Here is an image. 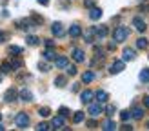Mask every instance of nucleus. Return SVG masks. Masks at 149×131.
Returning a JSON list of instances; mask_svg holds the SVG:
<instances>
[{
  "instance_id": "obj_1",
  "label": "nucleus",
  "mask_w": 149,
  "mask_h": 131,
  "mask_svg": "<svg viewBox=\"0 0 149 131\" xmlns=\"http://www.w3.org/2000/svg\"><path fill=\"white\" fill-rule=\"evenodd\" d=\"M127 36H129V29L125 27V26H116L115 27V31H113L115 42H125V40H127Z\"/></svg>"
},
{
  "instance_id": "obj_2",
  "label": "nucleus",
  "mask_w": 149,
  "mask_h": 131,
  "mask_svg": "<svg viewBox=\"0 0 149 131\" xmlns=\"http://www.w3.org/2000/svg\"><path fill=\"white\" fill-rule=\"evenodd\" d=\"M17 27H20L22 31H27V33H31V31H35V29L38 27V26H36V24H35V22H33L31 18H22V20H18V22H17Z\"/></svg>"
},
{
  "instance_id": "obj_3",
  "label": "nucleus",
  "mask_w": 149,
  "mask_h": 131,
  "mask_svg": "<svg viewBox=\"0 0 149 131\" xmlns=\"http://www.w3.org/2000/svg\"><path fill=\"white\" fill-rule=\"evenodd\" d=\"M15 124L20 128V129H24V128H27L29 126V116H27V113H24V111H20L17 116H15Z\"/></svg>"
},
{
  "instance_id": "obj_4",
  "label": "nucleus",
  "mask_w": 149,
  "mask_h": 131,
  "mask_svg": "<svg viewBox=\"0 0 149 131\" xmlns=\"http://www.w3.org/2000/svg\"><path fill=\"white\" fill-rule=\"evenodd\" d=\"M93 98H95V91H91V89H86V91L80 93V102H82V104H86V106L91 104Z\"/></svg>"
},
{
  "instance_id": "obj_5",
  "label": "nucleus",
  "mask_w": 149,
  "mask_h": 131,
  "mask_svg": "<svg viewBox=\"0 0 149 131\" xmlns=\"http://www.w3.org/2000/svg\"><path fill=\"white\" fill-rule=\"evenodd\" d=\"M18 98V91L15 89V87H9L6 93H4V102H7V104H11V102H15Z\"/></svg>"
},
{
  "instance_id": "obj_6",
  "label": "nucleus",
  "mask_w": 149,
  "mask_h": 131,
  "mask_svg": "<svg viewBox=\"0 0 149 131\" xmlns=\"http://www.w3.org/2000/svg\"><path fill=\"white\" fill-rule=\"evenodd\" d=\"M124 68H125L124 60H116V62H113L109 66V73H111V75H118V73L124 71Z\"/></svg>"
},
{
  "instance_id": "obj_7",
  "label": "nucleus",
  "mask_w": 149,
  "mask_h": 131,
  "mask_svg": "<svg viewBox=\"0 0 149 131\" xmlns=\"http://www.w3.org/2000/svg\"><path fill=\"white\" fill-rule=\"evenodd\" d=\"M89 106V109H87V113L91 115V116H100L102 113H104V109H102V106H100V102H96V104H87Z\"/></svg>"
},
{
  "instance_id": "obj_8",
  "label": "nucleus",
  "mask_w": 149,
  "mask_h": 131,
  "mask_svg": "<svg viewBox=\"0 0 149 131\" xmlns=\"http://www.w3.org/2000/svg\"><path fill=\"white\" fill-rule=\"evenodd\" d=\"M135 58H136V51L133 47H125L122 51V60L124 62H131V60H135Z\"/></svg>"
},
{
  "instance_id": "obj_9",
  "label": "nucleus",
  "mask_w": 149,
  "mask_h": 131,
  "mask_svg": "<svg viewBox=\"0 0 149 131\" xmlns=\"http://www.w3.org/2000/svg\"><path fill=\"white\" fill-rule=\"evenodd\" d=\"M84 40L87 44H93L96 40V29L95 27H89V29H86V31H84Z\"/></svg>"
},
{
  "instance_id": "obj_10",
  "label": "nucleus",
  "mask_w": 149,
  "mask_h": 131,
  "mask_svg": "<svg viewBox=\"0 0 149 131\" xmlns=\"http://www.w3.org/2000/svg\"><path fill=\"white\" fill-rule=\"evenodd\" d=\"M51 33L60 38V36H64V35H65V29H64V26L60 24V22H55V24L51 26Z\"/></svg>"
},
{
  "instance_id": "obj_11",
  "label": "nucleus",
  "mask_w": 149,
  "mask_h": 131,
  "mask_svg": "<svg viewBox=\"0 0 149 131\" xmlns=\"http://www.w3.org/2000/svg\"><path fill=\"white\" fill-rule=\"evenodd\" d=\"M133 26H135V29H136V31H140V33H144L146 29H147L146 22L140 18V17H135V18H133Z\"/></svg>"
},
{
  "instance_id": "obj_12",
  "label": "nucleus",
  "mask_w": 149,
  "mask_h": 131,
  "mask_svg": "<svg viewBox=\"0 0 149 131\" xmlns=\"http://www.w3.org/2000/svg\"><path fill=\"white\" fill-rule=\"evenodd\" d=\"M71 56H73V60H74V62H78V64L86 60V53H84L82 49H78V47H74V49H73V55H71Z\"/></svg>"
},
{
  "instance_id": "obj_13",
  "label": "nucleus",
  "mask_w": 149,
  "mask_h": 131,
  "mask_svg": "<svg viewBox=\"0 0 149 131\" xmlns=\"http://www.w3.org/2000/svg\"><path fill=\"white\" fill-rule=\"evenodd\" d=\"M144 107H138V106H135L131 109V118H135V120H142L144 118Z\"/></svg>"
},
{
  "instance_id": "obj_14",
  "label": "nucleus",
  "mask_w": 149,
  "mask_h": 131,
  "mask_svg": "<svg viewBox=\"0 0 149 131\" xmlns=\"http://www.w3.org/2000/svg\"><path fill=\"white\" fill-rule=\"evenodd\" d=\"M89 9H91V11H89V18H91V20H100L102 18V9H100V7H96V6H93V7H89Z\"/></svg>"
},
{
  "instance_id": "obj_15",
  "label": "nucleus",
  "mask_w": 149,
  "mask_h": 131,
  "mask_svg": "<svg viewBox=\"0 0 149 131\" xmlns=\"http://www.w3.org/2000/svg\"><path fill=\"white\" fill-rule=\"evenodd\" d=\"M18 98H20V100H24V102H31V100H33V93L24 87V89H20V93H18Z\"/></svg>"
},
{
  "instance_id": "obj_16",
  "label": "nucleus",
  "mask_w": 149,
  "mask_h": 131,
  "mask_svg": "<svg viewBox=\"0 0 149 131\" xmlns=\"http://www.w3.org/2000/svg\"><path fill=\"white\" fill-rule=\"evenodd\" d=\"M64 116H60V115H58V116H53V120H51V128H55V129H62L64 128Z\"/></svg>"
},
{
  "instance_id": "obj_17",
  "label": "nucleus",
  "mask_w": 149,
  "mask_h": 131,
  "mask_svg": "<svg viewBox=\"0 0 149 131\" xmlns=\"http://www.w3.org/2000/svg\"><path fill=\"white\" fill-rule=\"evenodd\" d=\"M68 64H69V58L68 56H56L55 58V66H56L58 69H64Z\"/></svg>"
},
{
  "instance_id": "obj_18",
  "label": "nucleus",
  "mask_w": 149,
  "mask_h": 131,
  "mask_svg": "<svg viewBox=\"0 0 149 131\" xmlns=\"http://www.w3.org/2000/svg\"><path fill=\"white\" fill-rule=\"evenodd\" d=\"M80 35H82V27H80L78 24L69 26V36H73V38H78Z\"/></svg>"
},
{
  "instance_id": "obj_19",
  "label": "nucleus",
  "mask_w": 149,
  "mask_h": 131,
  "mask_svg": "<svg viewBox=\"0 0 149 131\" xmlns=\"http://www.w3.org/2000/svg\"><path fill=\"white\" fill-rule=\"evenodd\" d=\"M95 29H96V40H98V38H106L107 33H109L107 26H98V27H95Z\"/></svg>"
},
{
  "instance_id": "obj_20",
  "label": "nucleus",
  "mask_w": 149,
  "mask_h": 131,
  "mask_svg": "<svg viewBox=\"0 0 149 131\" xmlns=\"http://www.w3.org/2000/svg\"><path fill=\"white\" fill-rule=\"evenodd\" d=\"M95 78H96L95 71H86L84 75H82V82H84V84H91V82H93Z\"/></svg>"
},
{
  "instance_id": "obj_21",
  "label": "nucleus",
  "mask_w": 149,
  "mask_h": 131,
  "mask_svg": "<svg viewBox=\"0 0 149 131\" xmlns=\"http://www.w3.org/2000/svg\"><path fill=\"white\" fill-rule=\"evenodd\" d=\"M102 129H104V131H115V129H116V124H115V120H113V118L109 116V118H107L106 122H104Z\"/></svg>"
},
{
  "instance_id": "obj_22",
  "label": "nucleus",
  "mask_w": 149,
  "mask_h": 131,
  "mask_svg": "<svg viewBox=\"0 0 149 131\" xmlns=\"http://www.w3.org/2000/svg\"><path fill=\"white\" fill-rule=\"evenodd\" d=\"M95 98H96V102H100V104H104V102H107V98H109V95L106 93V91H96L95 93Z\"/></svg>"
},
{
  "instance_id": "obj_23",
  "label": "nucleus",
  "mask_w": 149,
  "mask_h": 131,
  "mask_svg": "<svg viewBox=\"0 0 149 131\" xmlns=\"http://www.w3.org/2000/svg\"><path fill=\"white\" fill-rule=\"evenodd\" d=\"M147 47H149V40L146 38V36H140V38L136 40V49H142V51H144V49H147Z\"/></svg>"
},
{
  "instance_id": "obj_24",
  "label": "nucleus",
  "mask_w": 149,
  "mask_h": 131,
  "mask_svg": "<svg viewBox=\"0 0 149 131\" xmlns=\"http://www.w3.org/2000/svg\"><path fill=\"white\" fill-rule=\"evenodd\" d=\"M7 51H9V55H13V56H18V55L24 53V49H22L20 46H9V47H7Z\"/></svg>"
},
{
  "instance_id": "obj_25",
  "label": "nucleus",
  "mask_w": 149,
  "mask_h": 131,
  "mask_svg": "<svg viewBox=\"0 0 149 131\" xmlns=\"http://www.w3.org/2000/svg\"><path fill=\"white\" fill-rule=\"evenodd\" d=\"M26 42H27V46H38L40 44V38L36 35H29L27 38H26Z\"/></svg>"
},
{
  "instance_id": "obj_26",
  "label": "nucleus",
  "mask_w": 149,
  "mask_h": 131,
  "mask_svg": "<svg viewBox=\"0 0 149 131\" xmlns=\"http://www.w3.org/2000/svg\"><path fill=\"white\" fill-rule=\"evenodd\" d=\"M13 69H11V64L9 62H2L0 64V73H2V75H7V73H11Z\"/></svg>"
},
{
  "instance_id": "obj_27",
  "label": "nucleus",
  "mask_w": 149,
  "mask_h": 131,
  "mask_svg": "<svg viewBox=\"0 0 149 131\" xmlns=\"http://www.w3.org/2000/svg\"><path fill=\"white\" fill-rule=\"evenodd\" d=\"M73 122H74V124L84 122V111H74V115H73Z\"/></svg>"
},
{
  "instance_id": "obj_28",
  "label": "nucleus",
  "mask_w": 149,
  "mask_h": 131,
  "mask_svg": "<svg viewBox=\"0 0 149 131\" xmlns=\"http://www.w3.org/2000/svg\"><path fill=\"white\" fill-rule=\"evenodd\" d=\"M9 64H11V69H13V71H15V69H20L22 66H24V62H22L20 58H13Z\"/></svg>"
},
{
  "instance_id": "obj_29",
  "label": "nucleus",
  "mask_w": 149,
  "mask_h": 131,
  "mask_svg": "<svg viewBox=\"0 0 149 131\" xmlns=\"http://www.w3.org/2000/svg\"><path fill=\"white\" fill-rule=\"evenodd\" d=\"M65 84H68V78L65 77H56L55 78V86L56 87H65Z\"/></svg>"
},
{
  "instance_id": "obj_30",
  "label": "nucleus",
  "mask_w": 149,
  "mask_h": 131,
  "mask_svg": "<svg viewBox=\"0 0 149 131\" xmlns=\"http://www.w3.org/2000/svg\"><path fill=\"white\" fill-rule=\"evenodd\" d=\"M140 80L142 82H149V68H144L140 71Z\"/></svg>"
},
{
  "instance_id": "obj_31",
  "label": "nucleus",
  "mask_w": 149,
  "mask_h": 131,
  "mask_svg": "<svg viewBox=\"0 0 149 131\" xmlns=\"http://www.w3.org/2000/svg\"><path fill=\"white\" fill-rule=\"evenodd\" d=\"M42 56L46 58V60H55V53L51 51V47H47L46 51H44V53H42Z\"/></svg>"
},
{
  "instance_id": "obj_32",
  "label": "nucleus",
  "mask_w": 149,
  "mask_h": 131,
  "mask_svg": "<svg viewBox=\"0 0 149 131\" xmlns=\"http://www.w3.org/2000/svg\"><path fill=\"white\" fill-rule=\"evenodd\" d=\"M64 69L68 71V75H69V77H74V75L78 73V71H77V66H69V64H68V66H65Z\"/></svg>"
},
{
  "instance_id": "obj_33",
  "label": "nucleus",
  "mask_w": 149,
  "mask_h": 131,
  "mask_svg": "<svg viewBox=\"0 0 149 131\" xmlns=\"http://www.w3.org/2000/svg\"><path fill=\"white\" fill-rule=\"evenodd\" d=\"M38 115H40V116H44V118H47V116L51 115V109L44 106V107H40V109H38Z\"/></svg>"
},
{
  "instance_id": "obj_34",
  "label": "nucleus",
  "mask_w": 149,
  "mask_h": 131,
  "mask_svg": "<svg viewBox=\"0 0 149 131\" xmlns=\"http://www.w3.org/2000/svg\"><path fill=\"white\" fill-rule=\"evenodd\" d=\"M31 20L35 22V24H36V26H40V24H42V22H44V18L40 17V15H36V13H33V15H31Z\"/></svg>"
},
{
  "instance_id": "obj_35",
  "label": "nucleus",
  "mask_w": 149,
  "mask_h": 131,
  "mask_svg": "<svg viewBox=\"0 0 149 131\" xmlns=\"http://www.w3.org/2000/svg\"><path fill=\"white\" fill-rule=\"evenodd\" d=\"M120 118H122L124 122H127V120L131 118V111H127V109H124V111H120Z\"/></svg>"
},
{
  "instance_id": "obj_36",
  "label": "nucleus",
  "mask_w": 149,
  "mask_h": 131,
  "mask_svg": "<svg viewBox=\"0 0 149 131\" xmlns=\"http://www.w3.org/2000/svg\"><path fill=\"white\" fill-rule=\"evenodd\" d=\"M69 113H71V111H69V109L65 107V106H62L60 109H58V115H60V116H64V118H65V116H69Z\"/></svg>"
},
{
  "instance_id": "obj_37",
  "label": "nucleus",
  "mask_w": 149,
  "mask_h": 131,
  "mask_svg": "<svg viewBox=\"0 0 149 131\" xmlns=\"http://www.w3.org/2000/svg\"><path fill=\"white\" fill-rule=\"evenodd\" d=\"M49 129H51V126H49V124H46V122H42V124L36 126V131H49Z\"/></svg>"
},
{
  "instance_id": "obj_38",
  "label": "nucleus",
  "mask_w": 149,
  "mask_h": 131,
  "mask_svg": "<svg viewBox=\"0 0 149 131\" xmlns=\"http://www.w3.org/2000/svg\"><path fill=\"white\" fill-rule=\"evenodd\" d=\"M38 69H40L42 73H47L51 68H49V64H46V62H38Z\"/></svg>"
},
{
  "instance_id": "obj_39",
  "label": "nucleus",
  "mask_w": 149,
  "mask_h": 131,
  "mask_svg": "<svg viewBox=\"0 0 149 131\" xmlns=\"http://www.w3.org/2000/svg\"><path fill=\"white\" fill-rule=\"evenodd\" d=\"M115 113H116V107H115V106H107V107H106V115H107V116H113Z\"/></svg>"
},
{
  "instance_id": "obj_40",
  "label": "nucleus",
  "mask_w": 149,
  "mask_h": 131,
  "mask_svg": "<svg viewBox=\"0 0 149 131\" xmlns=\"http://www.w3.org/2000/svg\"><path fill=\"white\" fill-rule=\"evenodd\" d=\"M44 44H46V47H51V49L55 47V40L53 38H46V40H44Z\"/></svg>"
},
{
  "instance_id": "obj_41",
  "label": "nucleus",
  "mask_w": 149,
  "mask_h": 131,
  "mask_svg": "<svg viewBox=\"0 0 149 131\" xmlns=\"http://www.w3.org/2000/svg\"><path fill=\"white\" fill-rule=\"evenodd\" d=\"M96 6V0H84V7H93Z\"/></svg>"
},
{
  "instance_id": "obj_42",
  "label": "nucleus",
  "mask_w": 149,
  "mask_h": 131,
  "mask_svg": "<svg viewBox=\"0 0 149 131\" xmlns=\"http://www.w3.org/2000/svg\"><path fill=\"white\" fill-rule=\"evenodd\" d=\"M96 126H98V124H96V120H87V128H89V129H95Z\"/></svg>"
},
{
  "instance_id": "obj_43",
  "label": "nucleus",
  "mask_w": 149,
  "mask_h": 131,
  "mask_svg": "<svg viewBox=\"0 0 149 131\" xmlns=\"http://www.w3.org/2000/svg\"><path fill=\"white\" fill-rule=\"evenodd\" d=\"M115 49H116V44L115 42H109L107 44V51H115Z\"/></svg>"
},
{
  "instance_id": "obj_44",
  "label": "nucleus",
  "mask_w": 149,
  "mask_h": 131,
  "mask_svg": "<svg viewBox=\"0 0 149 131\" xmlns=\"http://www.w3.org/2000/svg\"><path fill=\"white\" fill-rule=\"evenodd\" d=\"M6 38H7V33L0 31V44H2V42H6Z\"/></svg>"
},
{
  "instance_id": "obj_45",
  "label": "nucleus",
  "mask_w": 149,
  "mask_h": 131,
  "mask_svg": "<svg viewBox=\"0 0 149 131\" xmlns=\"http://www.w3.org/2000/svg\"><path fill=\"white\" fill-rule=\"evenodd\" d=\"M120 129H124V131H131V129H133V128H131V126H129V124H124V126H122V128H120Z\"/></svg>"
},
{
  "instance_id": "obj_46",
  "label": "nucleus",
  "mask_w": 149,
  "mask_h": 131,
  "mask_svg": "<svg viewBox=\"0 0 149 131\" xmlns=\"http://www.w3.org/2000/svg\"><path fill=\"white\" fill-rule=\"evenodd\" d=\"M38 4H42V6H49V0H36Z\"/></svg>"
},
{
  "instance_id": "obj_47",
  "label": "nucleus",
  "mask_w": 149,
  "mask_h": 131,
  "mask_svg": "<svg viewBox=\"0 0 149 131\" xmlns=\"http://www.w3.org/2000/svg\"><path fill=\"white\" fill-rule=\"evenodd\" d=\"M144 106L149 107V95H147V97H144Z\"/></svg>"
},
{
  "instance_id": "obj_48",
  "label": "nucleus",
  "mask_w": 149,
  "mask_h": 131,
  "mask_svg": "<svg viewBox=\"0 0 149 131\" xmlns=\"http://www.w3.org/2000/svg\"><path fill=\"white\" fill-rule=\"evenodd\" d=\"M4 129H6V128H4V126H2V124H0V131H4Z\"/></svg>"
},
{
  "instance_id": "obj_49",
  "label": "nucleus",
  "mask_w": 149,
  "mask_h": 131,
  "mask_svg": "<svg viewBox=\"0 0 149 131\" xmlns=\"http://www.w3.org/2000/svg\"><path fill=\"white\" fill-rule=\"evenodd\" d=\"M2 77H4V75H2V73H0V84H2Z\"/></svg>"
},
{
  "instance_id": "obj_50",
  "label": "nucleus",
  "mask_w": 149,
  "mask_h": 131,
  "mask_svg": "<svg viewBox=\"0 0 149 131\" xmlns=\"http://www.w3.org/2000/svg\"><path fill=\"white\" fill-rule=\"evenodd\" d=\"M138 2H146V0H138Z\"/></svg>"
},
{
  "instance_id": "obj_51",
  "label": "nucleus",
  "mask_w": 149,
  "mask_h": 131,
  "mask_svg": "<svg viewBox=\"0 0 149 131\" xmlns=\"http://www.w3.org/2000/svg\"><path fill=\"white\" fill-rule=\"evenodd\" d=\"M0 120H2V113H0Z\"/></svg>"
},
{
  "instance_id": "obj_52",
  "label": "nucleus",
  "mask_w": 149,
  "mask_h": 131,
  "mask_svg": "<svg viewBox=\"0 0 149 131\" xmlns=\"http://www.w3.org/2000/svg\"><path fill=\"white\" fill-rule=\"evenodd\" d=\"M147 129H149V122H147Z\"/></svg>"
}]
</instances>
